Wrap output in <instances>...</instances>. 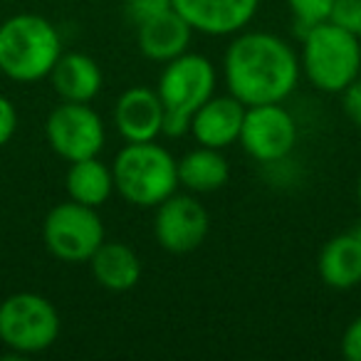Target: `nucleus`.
I'll return each instance as SVG.
<instances>
[{
    "instance_id": "1",
    "label": "nucleus",
    "mask_w": 361,
    "mask_h": 361,
    "mask_svg": "<svg viewBox=\"0 0 361 361\" xmlns=\"http://www.w3.org/2000/svg\"><path fill=\"white\" fill-rule=\"evenodd\" d=\"M300 55L275 32H238L223 60L228 92L245 106L285 102L300 85Z\"/></svg>"
},
{
    "instance_id": "2",
    "label": "nucleus",
    "mask_w": 361,
    "mask_h": 361,
    "mask_svg": "<svg viewBox=\"0 0 361 361\" xmlns=\"http://www.w3.org/2000/svg\"><path fill=\"white\" fill-rule=\"evenodd\" d=\"M62 55V35L47 18L18 13L0 25V72L13 82L50 77Z\"/></svg>"
},
{
    "instance_id": "3",
    "label": "nucleus",
    "mask_w": 361,
    "mask_h": 361,
    "mask_svg": "<svg viewBox=\"0 0 361 361\" xmlns=\"http://www.w3.org/2000/svg\"><path fill=\"white\" fill-rule=\"evenodd\" d=\"M111 171L116 193L136 208H156L178 188V159L156 141H126Z\"/></svg>"
},
{
    "instance_id": "4",
    "label": "nucleus",
    "mask_w": 361,
    "mask_h": 361,
    "mask_svg": "<svg viewBox=\"0 0 361 361\" xmlns=\"http://www.w3.org/2000/svg\"><path fill=\"white\" fill-rule=\"evenodd\" d=\"M218 72L213 62L196 52H183L166 62L159 77L161 104H164V136L178 139L191 131L196 109L216 94Z\"/></svg>"
},
{
    "instance_id": "5",
    "label": "nucleus",
    "mask_w": 361,
    "mask_h": 361,
    "mask_svg": "<svg viewBox=\"0 0 361 361\" xmlns=\"http://www.w3.org/2000/svg\"><path fill=\"white\" fill-rule=\"evenodd\" d=\"M300 65L314 90L341 94L361 75V42L356 35L324 20L302 35Z\"/></svg>"
},
{
    "instance_id": "6",
    "label": "nucleus",
    "mask_w": 361,
    "mask_h": 361,
    "mask_svg": "<svg viewBox=\"0 0 361 361\" xmlns=\"http://www.w3.org/2000/svg\"><path fill=\"white\" fill-rule=\"evenodd\" d=\"M57 307L37 292H16L0 302V341L16 354H40L57 341Z\"/></svg>"
},
{
    "instance_id": "7",
    "label": "nucleus",
    "mask_w": 361,
    "mask_h": 361,
    "mask_svg": "<svg viewBox=\"0 0 361 361\" xmlns=\"http://www.w3.org/2000/svg\"><path fill=\"white\" fill-rule=\"evenodd\" d=\"M42 240L57 260L70 265L90 262L97 247L104 243V223L97 208L82 206L70 198L50 208L42 223Z\"/></svg>"
},
{
    "instance_id": "8",
    "label": "nucleus",
    "mask_w": 361,
    "mask_h": 361,
    "mask_svg": "<svg viewBox=\"0 0 361 361\" xmlns=\"http://www.w3.org/2000/svg\"><path fill=\"white\" fill-rule=\"evenodd\" d=\"M45 136L50 149L67 164L90 156H99L104 149V121L82 102H62L50 111L45 121Z\"/></svg>"
},
{
    "instance_id": "9",
    "label": "nucleus",
    "mask_w": 361,
    "mask_h": 361,
    "mask_svg": "<svg viewBox=\"0 0 361 361\" xmlns=\"http://www.w3.org/2000/svg\"><path fill=\"white\" fill-rule=\"evenodd\" d=\"M300 139V126L295 116L277 104H255L245 109L240 129V144L257 164H280L295 151Z\"/></svg>"
},
{
    "instance_id": "10",
    "label": "nucleus",
    "mask_w": 361,
    "mask_h": 361,
    "mask_svg": "<svg viewBox=\"0 0 361 361\" xmlns=\"http://www.w3.org/2000/svg\"><path fill=\"white\" fill-rule=\"evenodd\" d=\"M211 218L203 203L191 193H171L164 203L156 206L154 238L166 252L186 255L203 245Z\"/></svg>"
},
{
    "instance_id": "11",
    "label": "nucleus",
    "mask_w": 361,
    "mask_h": 361,
    "mask_svg": "<svg viewBox=\"0 0 361 361\" xmlns=\"http://www.w3.org/2000/svg\"><path fill=\"white\" fill-rule=\"evenodd\" d=\"M173 11L208 37H226L243 32L255 18L260 0H171Z\"/></svg>"
},
{
    "instance_id": "12",
    "label": "nucleus",
    "mask_w": 361,
    "mask_h": 361,
    "mask_svg": "<svg viewBox=\"0 0 361 361\" xmlns=\"http://www.w3.org/2000/svg\"><path fill=\"white\" fill-rule=\"evenodd\" d=\"M245 109L238 97L213 94L208 102H203L191 119L188 134L196 139V144L211 146V149H228V146L240 141V129L245 121Z\"/></svg>"
},
{
    "instance_id": "13",
    "label": "nucleus",
    "mask_w": 361,
    "mask_h": 361,
    "mask_svg": "<svg viewBox=\"0 0 361 361\" xmlns=\"http://www.w3.org/2000/svg\"><path fill=\"white\" fill-rule=\"evenodd\" d=\"M114 126L129 144L156 141L164 134V104L156 90L131 87L114 104Z\"/></svg>"
},
{
    "instance_id": "14",
    "label": "nucleus",
    "mask_w": 361,
    "mask_h": 361,
    "mask_svg": "<svg viewBox=\"0 0 361 361\" xmlns=\"http://www.w3.org/2000/svg\"><path fill=\"white\" fill-rule=\"evenodd\" d=\"M193 27L173 8L136 25V42H139L141 55L151 62H161V65L188 52Z\"/></svg>"
},
{
    "instance_id": "15",
    "label": "nucleus",
    "mask_w": 361,
    "mask_h": 361,
    "mask_svg": "<svg viewBox=\"0 0 361 361\" xmlns=\"http://www.w3.org/2000/svg\"><path fill=\"white\" fill-rule=\"evenodd\" d=\"M50 82L62 102L90 104L102 92L104 75L94 57L85 55V52H62L50 72Z\"/></svg>"
},
{
    "instance_id": "16",
    "label": "nucleus",
    "mask_w": 361,
    "mask_h": 361,
    "mask_svg": "<svg viewBox=\"0 0 361 361\" xmlns=\"http://www.w3.org/2000/svg\"><path fill=\"white\" fill-rule=\"evenodd\" d=\"M92 277L97 285L109 292H129L139 285L141 280V260L134 252V247L124 243H102L97 252L90 257Z\"/></svg>"
},
{
    "instance_id": "17",
    "label": "nucleus",
    "mask_w": 361,
    "mask_h": 361,
    "mask_svg": "<svg viewBox=\"0 0 361 361\" xmlns=\"http://www.w3.org/2000/svg\"><path fill=\"white\" fill-rule=\"evenodd\" d=\"M317 270L331 290H351L361 282V243L354 233H341L324 243Z\"/></svg>"
},
{
    "instance_id": "18",
    "label": "nucleus",
    "mask_w": 361,
    "mask_h": 361,
    "mask_svg": "<svg viewBox=\"0 0 361 361\" xmlns=\"http://www.w3.org/2000/svg\"><path fill=\"white\" fill-rule=\"evenodd\" d=\"M228 178H231V164L221 149L198 144L178 159V186H183L188 193L221 191Z\"/></svg>"
},
{
    "instance_id": "19",
    "label": "nucleus",
    "mask_w": 361,
    "mask_h": 361,
    "mask_svg": "<svg viewBox=\"0 0 361 361\" xmlns=\"http://www.w3.org/2000/svg\"><path fill=\"white\" fill-rule=\"evenodd\" d=\"M65 188L67 196L72 201L82 203V206L99 208L109 201V196L116 191L114 188V171L99 161V156H90V159L72 161L65 176Z\"/></svg>"
},
{
    "instance_id": "20",
    "label": "nucleus",
    "mask_w": 361,
    "mask_h": 361,
    "mask_svg": "<svg viewBox=\"0 0 361 361\" xmlns=\"http://www.w3.org/2000/svg\"><path fill=\"white\" fill-rule=\"evenodd\" d=\"M287 6H290L297 35L302 37L310 27L329 20V13H331V6H334V0H287Z\"/></svg>"
},
{
    "instance_id": "21",
    "label": "nucleus",
    "mask_w": 361,
    "mask_h": 361,
    "mask_svg": "<svg viewBox=\"0 0 361 361\" xmlns=\"http://www.w3.org/2000/svg\"><path fill=\"white\" fill-rule=\"evenodd\" d=\"M329 23L339 25L341 30L361 37V0H334L329 13Z\"/></svg>"
},
{
    "instance_id": "22",
    "label": "nucleus",
    "mask_w": 361,
    "mask_h": 361,
    "mask_svg": "<svg viewBox=\"0 0 361 361\" xmlns=\"http://www.w3.org/2000/svg\"><path fill=\"white\" fill-rule=\"evenodd\" d=\"M169 8H173L171 0H126L124 13L134 25H141V23L151 20L154 16L169 11Z\"/></svg>"
},
{
    "instance_id": "23",
    "label": "nucleus",
    "mask_w": 361,
    "mask_h": 361,
    "mask_svg": "<svg viewBox=\"0 0 361 361\" xmlns=\"http://www.w3.org/2000/svg\"><path fill=\"white\" fill-rule=\"evenodd\" d=\"M341 106H344L346 119L361 129V75L341 92Z\"/></svg>"
},
{
    "instance_id": "24",
    "label": "nucleus",
    "mask_w": 361,
    "mask_h": 361,
    "mask_svg": "<svg viewBox=\"0 0 361 361\" xmlns=\"http://www.w3.org/2000/svg\"><path fill=\"white\" fill-rule=\"evenodd\" d=\"M18 131V109L8 97L0 94V149L16 136Z\"/></svg>"
},
{
    "instance_id": "25",
    "label": "nucleus",
    "mask_w": 361,
    "mask_h": 361,
    "mask_svg": "<svg viewBox=\"0 0 361 361\" xmlns=\"http://www.w3.org/2000/svg\"><path fill=\"white\" fill-rule=\"evenodd\" d=\"M341 354L349 361H361V317H356L346 326L344 336H341Z\"/></svg>"
},
{
    "instance_id": "26",
    "label": "nucleus",
    "mask_w": 361,
    "mask_h": 361,
    "mask_svg": "<svg viewBox=\"0 0 361 361\" xmlns=\"http://www.w3.org/2000/svg\"><path fill=\"white\" fill-rule=\"evenodd\" d=\"M356 201H359V208H361V176H359V183H356Z\"/></svg>"
},
{
    "instance_id": "27",
    "label": "nucleus",
    "mask_w": 361,
    "mask_h": 361,
    "mask_svg": "<svg viewBox=\"0 0 361 361\" xmlns=\"http://www.w3.org/2000/svg\"><path fill=\"white\" fill-rule=\"evenodd\" d=\"M351 233H354V235H356V240L361 243V223H359V226H356V228H354V231H351Z\"/></svg>"
},
{
    "instance_id": "28",
    "label": "nucleus",
    "mask_w": 361,
    "mask_h": 361,
    "mask_svg": "<svg viewBox=\"0 0 361 361\" xmlns=\"http://www.w3.org/2000/svg\"><path fill=\"white\" fill-rule=\"evenodd\" d=\"M359 42H361V37H359Z\"/></svg>"
}]
</instances>
